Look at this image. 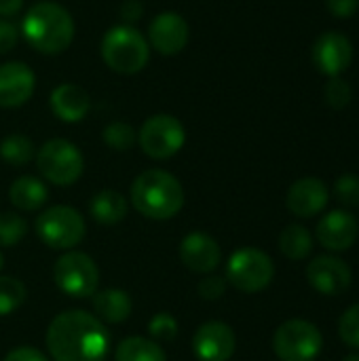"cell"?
<instances>
[{"instance_id":"cell-1","label":"cell","mask_w":359,"mask_h":361,"mask_svg":"<svg viewBox=\"0 0 359 361\" xmlns=\"http://www.w3.org/2000/svg\"><path fill=\"white\" fill-rule=\"evenodd\" d=\"M44 341L53 361H104L110 349V334L104 324L78 309L59 313Z\"/></svg>"},{"instance_id":"cell-2","label":"cell","mask_w":359,"mask_h":361,"mask_svg":"<svg viewBox=\"0 0 359 361\" xmlns=\"http://www.w3.org/2000/svg\"><path fill=\"white\" fill-rule=\"evenodd\" d=\"M74 19L70 11L57 2L40 0L21 19L19 34L42 55H59L74 40Z\"/></svg>"},{"instance_id":"cell-3","label":"cell","mask_w":359,"mask_h":361,"mask_svg":"<svg viewBox=\"0 0 359 361\" xmlns=\"http://www.w3.org/2000/svg\"><path fill=\"white\" fill-rule=\"evenodd\" d=\"M131 205L150 220H169L184 207V188L174 173L146 169L131 184Z\"/></svg>"},{"instance_id":"cell-4","label":"cell","mask_w":359,"mask_h":361,"mask_svg":"<svg viewBox=\"0 0 359 361\" xmlns=\"http://www.w3.org/2000/svg\"><path fill=\"white\" fill-rule=\"evenodd\" d=\"M99 51L104 63L118 74H138L148 66L150 59L148 40L129 23L110 27L102 38Z\"/></svg>"},{"instance_id":"cell-5","label":"cell","mask_w":359,"mask_h":361,"mask_svg":"<svg viewBox=\"0 0 359 361\" xmlns=\"http://www.w3.org/2000/svg\"><path fill=\"white\" fill-rule=\"evenodd\" d=\"M38 239L53 250H72L83 243L87 235L85 218L70 205H53L42 209L36 218Z\"/></svg>"},{"instance_id":"cell-6","label":"cell","mask_w":359,"mask_h":361,"mask_svg":"<svg viewBox=\"0 0 359 361\" xmlns=\"http://www.w3.org/2000/svg\"><path fill=\"white\" fill-rule=\"evenodd\" d=\"M36 167L40 176L55 184V186H70L74 184L85 171L83 152L68 140L55 137L44 142L36 150Z\"/></svg>"},{"instance_id":"cell-7","label":"cell","mask_w":359,"mask_h":361,"mask_svg":"<svg viewBox=\"0 0 359 361\" xmlns=\"http://www.w3.org/2000/svg\"><path fill=\"white\" fill-rule=\"evenodd\" d=\"M224 277L235 290L243 294H258L271 286L275 264L267 252L258 247H241L229 258Z\"/></svg>"},{"instance_id":"cell-8","label":"cell","mask_w":359,"mask_h":361,"mask_svg":"<svg viewBox=\"0 0 359 361\" xmlns=\"http://www.w3.org/2000/svg\"><path fill=\"white\" fill-rule=\"evenodd\" d=\"M55 286L72 298H89L97 292L99 269L89 254L66 252L53 264Z\"/></svg>"},{"instance_id":"cell-9","label":"cell","mask_w":359,"mask_h":361,"mask_svg":"<svg viewBox=\"0 0 359 361\" xmlns=\"http://www.w3.org/2000/svg\"><path fill=\"white\" fill-rule=\"evenodd\" d=\"M324 347L320 328L307 319H288L273 336V351L281 361H313Z\"/></svg>"},{"instance_id":"cell-10","label":"cell","mask_w":359,"mask_h":361,"mask_svg":"<svg viewBox=\"0 0 359 361\" xmlns=\"http://www.w3.org/2000/svg\"><path fill=\"white\" fill-rule=\"evenodd\" d=\"M184 142H186V129L171 114L150 116L138 133L140 148L144 150L146 157H150L154 161L171 159L174 154H178L182 150Z\"/></svg>"},{"instance_id":"cell-11","label":"cell","mask_w":359,"mask_h":361,"mask_svg":"<svg viewBox=\"0 0 359 361\" xmlns=\"http://www.w3.org/2000/svg\"><path fill=\"white\" fill-rule=\"evenodd\" d=\"M146 40L161 55H178L190 40V25L180 13L163 11L150 21Z\"/></svg>"},{"instance_id":"cell-12","label":"cell","mask_w":359,"mask_h":361,"mask_svg":"<svg viewBox=\"0 0 359 361\" xmlns=\"http://www.w3.org/2000/svg\"><path fill=\"white\" fill-rule=\"evenodd\" d=\"M307 281L322 296H341L351 288V267L336 256H317L307 267Z\"/></svg>"},{"instance_id":"cell-13","label":"cell","mask_w":359,"mask_h":361,"mask_svg":"<svg viewBox=\"0 0 359 361\" xmlns=\"http://www.w3.org/2000/svg\"><path fill=\"white\" fill-rule=\"evenodd\" d=\"M237 349V336L224 322H207L193 336V351L199 361H229Z\"/></svg>"},{"instance_id":"cell-14","label":"cell","mask_w":359,"mask_h":361,"mask_svg":"<svg viewBox=\"0 0 359 361\" xmlns=\"http://www.w3.org/2000/svg\"><path fill=\"white\" fill-rule=\"evenodd\" d=\"M353 59V44L341 32H324L313 44V63L315 68L334 78L341 76Z\"/></svg>"},{"instance_id":"cell-15","label":"cell","mask_w":359,"mask_h":361,"mask_svg":"<svg viewBox=\"0 0 359 361\" xmlns=\"http://www.w3.org/2000/svg\"><path fill=\"white\" fill-rule=\"evenodd\" d=\"M36 91V74L23 61L0 66V108H19Z\"/></svg>"},{"instance_id":"cell-16","label":"cell","mask_w":359,"mask_h":361,"mask_svg":"<svg viewBox=\"0 0 359 361\" xmlns=\"http://www.w3.org/2000/svg\"><path fill=\"white\" fill-rule=\"evenodd\" d=\"M358 220L353 214H349L345 209L328 212L315 228V237H317L320 245L326 247L328 252H345V250L353 247V243L358 241Z\"/></svg>"},{"instance_id":"cell-17","label":"cell","mask_w":359,"mask_h":361,"mask_svg":"<svg viewBox=\"0 0 359 361\" xmlns=\"http://www.w3.org/2000/svg\"><path fill=\"white\" fill-rule=\"evenodd\" d=\"M180 260L188 271L199 275H209L220 267L222 250L214 237L205 233H190L182 239Z\"/></svg>"},{"instance_id":"cell-18","label":"cell","mask_w":359,"mask_h":361,"mask_svg":"<svg viewBox=\"0 0 359 361\" xmlns=\"http://www.w3.org/2000/svg\"><path fill=\"white\" fill-rule=\"evenodd\" d=\"M330 190L320 178H300L288 190V209L298 218H313L328 207Z\"/></svg>"},{"instance_id":"cell-19","label":"cell","mask_w":359,"mask_h":361,"mask_svg":"<svg viewBox=\"0 0 359 361\" xmlns=\"http://www.w3.org/2000/svg\"><path fill=\"white\" fill-rule=\"evenodd\" d=\"M51 110L63 123H78L91 108L89 93L76 82H61L51 91Z\"/></svg>"},{"instance_id":"cell-20","label":"cell","mask_w":359,"mask_h":361,"mask_svg":"<svg viewBox=\"0 0 359 361\" xmlns=\"http://www.w3.org/2000/svg\"><path fill=\"white\" fill-rule=\"evenodd\" d=\"M93 302V311L97 313L99 322L106 324H121L131 315L133 309V300L125 290H116V288H108L102 292H95L91 296Z\"/></svg>"},{"instance_id":"cell-21","label":"cell","mask_w":359,"mask_h":361,"mask_svg":"<svg viewBox=\"0 0 359 361\" xmlns=\"http://www.w3.org/2000/svg\"><path fill=\"white\" fill-rule=\"evenodd\" d=\"M8 199L19 212H36L47 203L49 190L42 180L34 176H19L8 188Z\"/></svg>"},{"instance_id":"cell-22","label":"cell","mask_w":359,"mask_h":361,"mask_svg":"<svg viewBox=\"0 0 359 361\" xmlns=\"http://www.w3.org/2000/svg\"><path fill=\"white\" fill-rule=\"evenodd\" d=\"M89 214L91 218L102 226H114L127 216V201L116 190H99L89 201Z\"/></svg>"},{"instance_id":"cell-23","label":"cell","mask_w":359,"mask_h":361,"mask_svg":"<svg viewBox=\"0 0 359 361\" xmlns=\"http://www.w3.org/2000/svg\"><path fill=\"white\" fill-rule=\"evenodd\" d=\"M116 361H167V353L157 341L129 336L116 347Z\"/></svg>"},{"instance_id":"cell-24","label":"cell","mask_w":359,"mask_h":361,"mask_svg":"<svg viewBox=\"0 0 359 361\" xmlns=\"http://www.w3.org/2000/svg\"><path fill=\"white\" fill-rule=\"evenodd\" d=\"M313 250V235L303 224H288L279 235V252L288 260H305Z\"/></svg>"},{"instance_id":"cell-25","label":"cell","mask_w":359,"mask_h":361,"mask_svg":"<svg viewBox=\"0 0 359 361\" xmlns=\"http://www.w3.org/2000/svg\"><path fill=\"white\" fill-rule=\"evenodd\" d=\"M36 157V148L32 140L23 133H11L0 140V159L13 167L28 165Z\"/></svg>"},{"instance_id":"cell-26","label":"cell","mask_w":359,"mask_h":361,"mask_svg":"<svg viewBox=\"0 0 359 361\" xmlns=\"http://www.w3.org/2000/svg\"><path fill=\"white\" fill-rule=\"evenodd\" d=\"M25 286L15 277H0V317L15 313L25 300Z\"/></svg>"},{"instance_id":"cell-27","label":"cell","mask_w":359,"mask_h":361,"mask_svg":"<svg viewBox=\"0 0 359 361\" xmlns=\"http://www.w3.org/2000/svg\"><path fill=\"white\" fill-rule=\"evenodd\" d=\"M102 137H104V142H106L112 150L125 152V150H129V148L135 146V142H138V131H135L129 123L114 121V123H110V125L104 127Z\"/></svg>"},{"instance_id":"cell-28","label":"cell","mask_w":359,"mask_h":361,"mask_svg":"<svg viewBox=\"0 0 359 361\" xmlns=\"http://www.w3.org/2000/svg\"><path fill=\"white\" fill-rule=\"evenodd\" d=\"M28 233V222L17 212H0V247H15Z\"/></svg>"},{"instance_id":"cell-29","label":"cell","mask_w":359,"mask_h":361,"mask_svg":"<svg viewBox=\"0 0 359 361\" xmlns=\"http://www.w3.org/2000/svg\"><path fill=\"white\" fill-rule=\"evenodd\" d=\"M339 334L345 345L359 349V302L343 313L339 322Z\"/></svg>"},{"instance_id":"cell-30","label":"cell","mask_w":359,"mask_h":361,"mask_svg":"<svg viewBox=\"0 0 359 361\" xmlns=\"http://www.w3.org/2000/svg\"><path fill=\"white\" fill-rule=\"evenodd\" d=\"M351 95H353L351 85H349L347 80L339 78V76L330 78V82L326 85V102H328V106H332L334 110L347 108V106L351 104Z\"/></svg>"},{"instance_id":"cell-31","label":"cell","mask_w":359,"mask_h":361,"mask_svg":"<svg viewBox=\"0 0 359 361\" xmlns=\"http://www.w3.org/2000/svg\"><path fill=\"white\" fill-rule=\"evenodd\" d=\"M334 195L343 205L359 207V176L355 173L341 176L334 184Z\"/></svg>"},{"instance_id":"cell-32","label":"cell","mask_w":359,"mask_h":361,"mask_svg":"<svg viewBox=\"0 0 359 361\" xmlns=\"http://www.w3.org/2000/svg\"><path fill=\"white\" fill-rule=\"evenodd\" d=\"M148 332L154 341H174L178 336V322L169 313H157L148 324Z\"/></svg>"},{"instance_id":"cell-33","label":"cell","mask_w":359,"mask_h":361,"mask_svg":"<svg viewBox=\"0 0 359 361\" xmlns=\"http://www.w3.org/2000/svg\"><path fill=\"white\" fill-rule=\"evenodd\" d=\"M226 277H220V275H207L199 281V294L201 298L205 300H218L224 296L226 292Z\"/></svg>"},{"instance_id":"cell-34","label":"cell","mask_w":359,"mask_h":361,"mask_svg":"<svg viewBox=\"0 0 359 361\" xmlns=\"http://www.w3.org/2000/svg\"><path fill=\"white\" fill-rule=\"evenodd\" d=\"M17 40H19V27L15 23H11L8 19L0 17V55L13 51Z\"/></svg>"},{"instance_id":"cell-35","label":"cell","mask_w":359,"mask_h":361,"mask_svg":"<svg viewBox=\"0 0 359 361\" xmlns=\"http://www.w3.org/2000/svg\"><path fill=\"white\" fill-rule=\"evenodd\" d=\"M326 6L339 19H347L358 13L359 0H326Z\"/></svg>"},{"instance_id":"cell-36","label":"cell","mask_w":359,"mask_h":361,"mask_svg":"<svg viewBox=\"0 0 359 361\" xmlns=\"http://www.w3.org/2000/svg\"><path fill=\"white\" fill-rule=\"evenodd\" d=\"M4 361H49L38 349L34 347H17L6 353Z\"/></svg>"},{"instance_id":"cell-37","label":"cell","mask_w":359,"mask_h":361,"mask_svg":"<svg viewBox=\"0 0 359 361\" xmlns=\"http://www.w3.org/2000/svg\"><path fill=\"white\" fill-rule=\"evenodd\" d=\"M121 13L127 21H133V19H140L142 17V4L138 0H127L123 6H121Z\"/></svg>"},{"instance_id":"cell-38","label":"cell","mask_w":359,"mask_h":361,"mask_svg":"<svg viewBox=\"0 0 359 361\" xmlns=\"http://www.w3.org/2000/svg\"><path fill=\"white\" fill-rule=\"evenodd\" d=\"M23 6V0H0V17L6 19V17H13L21 11Z\"/></svg>"},{"instance_id":"cell-39","label":"cell","mask_w":359,"mask_h":361,"mask_svg":"<svg viewBox=\"0 0 359 361\" xmlns=\"http://www.w3.org/2000/svg\"><path fill=\"white\" fill-rule=\"evenodd\" d=\"M343 361H359V353H353V355H347Z\"/></svg>"},{"instance_id":"cell-40","label":"cell","mask_w":359,"mask_h":361,"mask_svg":"<svg viewBox=\"0 0 359 361\" xmlns=\"http://www.w3.org/2000/svg\"><path fill=\"white\" fill-rule=\"evenodd\" d=\"M2 267H4V256H2V252H0V271H2Z\"/></svg>"}]
</instances>
